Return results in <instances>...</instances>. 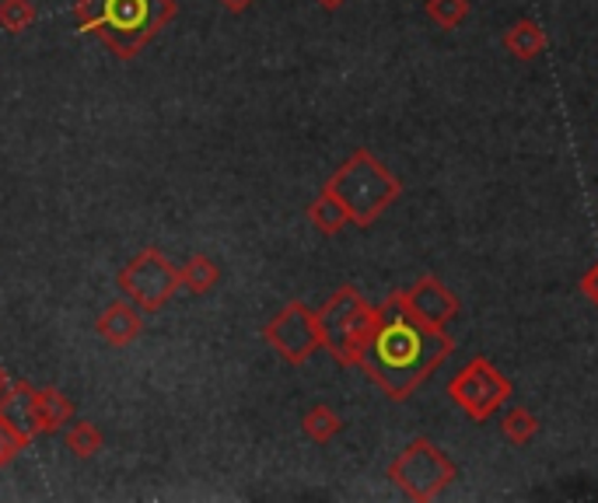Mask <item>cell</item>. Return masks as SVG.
Listing matches in <instances>:
<instances>
[{
	"mask_svg": "<svg viewBox=\"0 0 598 503\" xmlns=\"http://www.w3.org/2000/svg\"><path fill=\"white\" fill-rule=\"evenodd\" d=\"M308 221H312L315 231H319V235L332 238V235H340V231L350 224V213H347V207L337 200V196L323 189V192L308 203Z\"/></svg>",
	"mask_w": 598,
	"mask_h": 503,
	"instance_id": "4fadbf2b",
	"label": "cell"
},
{
	"mask_svg": "<svg viewBox=\"0 0 598 503\" xmlns=\"http://www.w3.org/2000/svg\"><path fill=\"white\" fill-rule=\"evenodd\" d=\"M74 420V402L60 388H35V434H57Z\"/></svg>",
	"mask_w": 598,
	"mask_h": 503,
	"instance_id": "7c38bea8",
	"label": "cell"
},
{
	"mask_svg": "<svg viewBox=\"0 0 598 503\" xmlns=\"http://www.w3.org/2000/svg\"><path fill=\"white\" fill-rule=\"evenodd\" d=\"M315 4H323L326 11H337V8H343L347 0H315Z\"/></svg>",
	"mask_w": 598,
	"mask_h": 503,
	"instance_id": "cb8c5ba5",
	"label": "cell"
},
{
	"mask_svg": "<svg viewBox=\"0 0 598 503\" xmlns=\"http://www.w3.org/2000/svg\"><path fill=\"white\" fill-rule=\"evenodd\" d=\"M179 280L192 297H203L221 283V266L210 256H189V262L179 269Z\"/></svg>",
	"mask_w": 598,
	"mask_h": 503,
	"instance_id": "9a60e30c",
	"label": "cell"
},
{
	"mask_svg": "<svg viewBox=\"0 0 598 503\" xmlns=\"http://www.w3.org/2000/svg\"><path fill=\"white\" fill-rule=\"evenodd\" d=\"M315 318L323 329V350H329L343 367H361L378 329V308L361 297L357 286L347 283L323 304V312H315Z\"/></svg>",
	"mask_w": 598,
	"mask_h": 503,
	"instance_id": "277c9868",
	"label": "cell"
},
{
	"mask_svg": "<svg viewBox=\"0 0 598 503\" xmlns=\"http://www.w3.org/2000/svg\"><path fill=\"white\" fill-rule=\"evenodd\" d=\"M116 286L140 312H162L175 297V291L183 286V280H179V269L168 262L165 252L140 248L137 256L119 269Z\"/></svg>",
	"mask_w": 598,
	"mask_h": 503,
	"instance_id": "8992f818",
	"label": "cell"
},
{
	"mask_svg": "<svg viewBox=\"0 0 598 503\" xmlns=\"http://www.w3.org/2000/svg\"><path fill=\"white\" fill-rule=\"evenodd\" d=\"M504 49L518 60H536L539 52L547 49V32H542L532 17H521V22H515L504 32Z\"/></svg>",
	"mask_w": 598,
	"mask_h": 503,
	"instance_id": "5bb4252c",
	"label": "cell"
},
{
	"mask_svg": "<svg viewBox=\"0 0 598 503\" xmlns=\"http://www.w3.org/2000/svg\"><path fill=\"white\" fill-rule=\"evenodd\" d=\"M452 350L455 339L445 329L417 318L402 291H396L389 301L378 304V329L361 367L392 402H407L448 361Z\"/></svg>",
	"mask_w": 598,
	"mask_h": 503,
	"instance_id": "6da1fadb",
	"label": "cell"
},
{
	"mask_svg": "<svg viewBox=\"0 0 598 503\" xmlns=\"http://www.w3.org/2000/svg\"><path fill=\"white\" fill-rule=\"evenodd\" d=\"M35 437L22 434V430H14L11 423L0 420V469H8V465L25 452V447L32 444Z\"/></svg>",
	"mask_w": 598,
	"mask_h": 503,
	"instance_id": "44dd1931",
	"label": "cell"
},
{
	"mask_svg": "<svg viewBox=\"0 0 598 503\" xmlns=\"http://www.w3.org/2000/svg\"><path fill=\"white\" fill-rule=\"evenodd\" d=\"M262 336H267V343L284 356L288 364L302 367L308 364V356L315 350H323V329H319V318H315V312L308 308L305 301H288L284 308H280L270 321L267 329H262Z\"/></svg>",
	"mask_w": 598,
	"mask_h": 503,
	"instance_id": "ba28073f",
	"label": "cell"
},
{
	"mask_svg": "<svg viewBox=\"0 0 598 503\" xmlns=\"http://www.w3.org/2000/svg\"><path fill=\"white\" fill-rule=\"evenodd\" d=\"M302 430H305V437L315 441V444H329L332 437L343 430V420H340V412L337 409H329L326 402L319 406H312L305 417H302Z\"/></svg>",
	"mask_w": 598,
	"mask_h": 503,
	"instance_id": "2e32d148",
	"label": "cell"
},
{
	"mask_svg": "<svg viewBox=\"0 0 598 503\" xmlns=\"http://www.w3.org/2000/svg\"><path fill=\"white\" fill-rule=\"evenodd\" d=\"M175 14H179L175 0H78L74 25L78 32L98 35L113 57L133 60Z\"/></svg>",
	"mask_w": 598,
	"mask_h": 503,
	"instance_id": "7a4b0ae2",
	"label": "cell"
},
{
	"mask_svg": "<svg viewBox=\"0 0 598 503\" xmlns=\"http://www.w3.org/2000/svg\"><path fill=\"white\" fill-rule=\"evenodd\" d=\"M256 4V0H221V8L227 11V14H245Z\"/></svg>",
	"mask_w": 598,
	"mask_h": 503,
	"instance_id": "603a6c76",
	"label": "cell"
},
{
	"mask_svg": "<svg viewBox=\"0 0 598 503\" xmlns=\"http://www.w3.org/2000/svg\"><path fill=\"white\" fill-rule=\"evenodd\" d=\"M0 420L28 437H39L35 434V388L28 382H14L0 395Z\"/></svg>",
	"mask_w": 598,
	"mask_h": 503,
	"instance_id": "8fae6325",
	"label": "cell"
},
{
	"mask_svg": "<svg viewBox=\"0 0 598 503\" xmlns=\"http://www.w3.org/2000/svg\"><path fill=\"white\" fill-rule=\"evenodd\" d=\"M501 430H504V437L512 441L515 447H525V444H532L536 434H539V420H536V412L532 409H525V406H507L504 409V417H501Z\"/></svg>",
	"mask_w": 598,
	"mask_h": 503,
	"instance_id": "e0dca14e",
	"label": "cell"
},
{
	"mask_svg": "<svg viewBox=\"0 0 598 503\" xmlns=\"http://www.w3.org/2000/svg\"><path fill=\"white\" fill-rule=\"evenodd\" d=\"M389 479L392 487L402 490L417 503H431L442 496L455 479H459V469L455 461L427 437H413L402 452L392 458L389 465Z\"/></svg>",
	"mask_w": 598,
	"mask_h": 503,
	"instance_id": "5b68a950",
	"label": "cell"
},
{
	"mask_svg": "<svg viewBox=\"0 0 598 503\" xmlns=\"http://www.w3.org/2000/svg\"><path fill=\"white\" fill-rule=\"evenodd\" d=\"M448 395L472 423H486L494 412H501L507 402H512L515 388L486 356H472V361L452 377Z\"/></svg>",
	"mask_w": 598,
	"mask_h": 503,
	"instance_id": "52a82bcc",
	"label": "cell"
},
{
	"mask_svg": "<svg viewBox=\"0 0 598 503\" xmlns=\"http://www.w3.org/2000/svg\"><path fill=\"white\" fill-rule=\"evenodd\" d=\"M8 385H11V382H8V371H4V367H0V395H4V391H8Z\"/></svg>",
	"mask_w": 598,
	"mask_h": 503,
	"instance_id": "d4e9b609",
	"label": "cell"
},
{
	"mask_svg": "<svg viewBox=\"0 0 598 503\" xmlns=\"http://www.w3.org/2000/svg\"><path fill=\"white\" fill-rule=\"evenodd\" d=\"M427 14L434 25L459 28L469 17V0H427Z\"/></svg>",
	"mask_w": 598,
	"mask_h": 503,
	"instance_id": "ffe728a7",
	"label": "cell"
},
{
	"mask_svg": "<svg viewBox=\"0 0 598 503\" xmlns=\"http://www.w3.org/2000/svg\"><path fill=\"white\" fill-rule=\"evenodd\" d=\"M582 291H585V297L595 304V308H598V262L588 269V273L582 277Z\"/></svg>",
	"mask_w": 598,
	"mask_h": 503,
	"instance_id": "7402d4cb",
	"label": "cell"
},
{
	"mask_svg": "<svg viewBox=\"0 0 598 503\" xmlns=\"http://www.w3.org/2000/svg\"><path fill=\"white\" fill-rule=\"evenodd\" d=\"M323 189L332 192L347 207L350 224L372 227L382 218V213L399 200L402 183L382 165V161L372 151L357 148L337 172L329 175V183Z\"/></svg>",
	"mask_w": 598,
	"mask_h": 503,
	"instance_id": "3957f363",
	"label": "cell"
},
{
	"mask_svg": "<svg viewBox=\"0 0 598 503\" xmlns=\"http://www.w3.org/2000/svg\"><path fill=\"white\" fill-rule=\"evenodd\" d=\"M95 332L105 339L109 347L122 350L140 339V332H144V318H140V308L130 301H113L105 304L102 315L95 318Z\"/></svg>",
	"mask_w": 598,
	"mask_h": 503,
	"instance_id": "30bf717a",
	"label": "cell"
},
{
	"mask_svg": "<svg viewBox=\"0 0 598 503\" xmlns=\"http://www.w3.org/2000/svg\"><path fill=\"white\" fill-rule=\"evenodd\" d=\"M402 297H407L410 312H413L417 318H424L427 326H437V329H445L448 321L462 312V301L455 297L437 277L417 280V283L410 286V291H402Z\"/></svg>",
	"mask_w": 598,
	"mask_h": 503,
	"instance_id": "9c48e42d",
	"label": "cell"
},
{
	"mask_svg": "<svg viewBox=\"0 0 598 503\" xmlns=\"http://www.w3.org/2000/svg\"><path fill=\"white\" fill-rule=\"evenodd\" d=\"M63 444H67V452L74 455V458H92V455L102 452V430L95 423L81 420V423H74V426L67 430Z\"/></svg>",
	"mask_w": 598,
	"mask_h": 503,
	"instance_id": "ac0fdd59",
	"label": "cell"
},
{
	"mask_svg": "<svg viewBox=\"0 0 598 503\" xmlns=\"http://www.w3.org/2000/svg\"><path fill=\"white\" fill-rule=\"evenodd\" d=\"M35 22V4L32 0H0V28L17 35Z\"/></svg>",
	"mask_w": 598,
	"mask_h": 503,
	"instance_id": "d6986e66",
	"label": "cell"
}]
</instances>
